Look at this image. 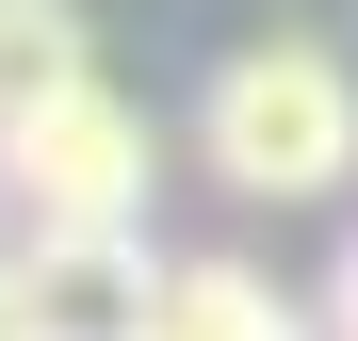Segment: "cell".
<instances>
[{
  "instance_id": "cell-1",
  "label": "cell",
  "mask_w": 358,
  "mask_h": 341,
  "mask_svg": "<svg viewBox=\"0 0 358 341\" xmlns=\"http://www.w3.org/2000/svg\"><path fill=\"white\" fill-rule=\"evenodd\" d=\"M196 162H212V195H245V211L342 195L358 179V66L326 33H245L196 82Z\"/></svg>"
},
{
  "instance_id": "cell-2",
  "label": "cell",
  "mask_w": 358,
  "mask_h": 341,
  "mask_svg": "<svg viewBox=\"0 0 358 341\" xmlns=\"http://www.w3.org/2000/svg\"><path fill=\"white\" fill-rule=\"evenodd\" d=\"M0 195H17L33 227H147V195H163V130L82 66V82H49L33 114H0Z\"/></svg>"
},
{
  "instance_id": "cell-3",
  "label": "cell",
  "mask_w": 358,
  "mask_h": 341,
  "mask_svg": "<svg viewBox=\"0 0 358 341\" xmlns=\"http://www.w3.org/2000/svg\"><path fill=\"white\" fill-rule=\"evenodd\" d=\"M17 276H33V325L49 341H147V309H163L147 227H33Z\"/></svg>"
},
{
  "instance_id": "cell-4",
  "label": "cell",
  "mask_w": 358,
  "mask_h": 341,
  "mask_svg": "<svg viewBox=\"0 0 358 341\" xmlns=\"http://www.w3.org/2000/svg\"><path fill=\"white\" fill-rule=\"evenodd\" d=\"M147 341H326V325L293 309L261 260H163V309H147Z\"/></svg>"
},
{
  "instance_id": "cell-5",
  "label": "cell",
  "mask_w": 358,
  "mask_h": 341,
  "mask_svg": "<svg viewBox=\"0 0 358 341\" xmlns=\"http://www.w3.org/2000/svg\"><path fill=\"white\" fill-rule=\"evenodd\" d=\"M82 66H98L82 0H0V114H33L49 82H82Z\"/></svg>"
},
{
  "instance_id": "cell-6",
  "label": "cell",
  "mask_w": 358,
  "mask_h": 341,
  "mask_svg": "<svg viewBox=\"0 0 358 341\" xmlns=\"http://www.w3.org/2000/svg\"><path fill=\"white\" fill-rule=\"evenodd\" d=\"M0 341H49V325H33V276H17V260H0Z\"/></svg>"
},
{
  "instance_id": "cell-7",
  "label": "cell",
  "mask_w": 358,
  "mask_h": 341,
  "mask_svg": "<svg viewBox=\"0 0 358 341\" xmlns=\"http://www.w3.org/2000/svg\"><path fill=\"white\" fill-rule=\"evenodd\" d=\"M326 341H358V244H342V276H326Z\"/></svg>"
}]
</instances>
